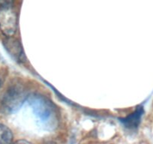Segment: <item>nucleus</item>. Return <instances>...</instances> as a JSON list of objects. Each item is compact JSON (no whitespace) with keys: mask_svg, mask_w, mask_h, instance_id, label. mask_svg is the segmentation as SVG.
Masks as SVG:
<instances>
[{"mask_svg":"<svg viewBox=\"0 0 153 144\" xmlns=\"http://www.w3.org/2000/svg\"><path fill=\"white\" fill-rule=\"evenodd\" d=\"M14 0H0V8H12Z\"/></svg>","mask_w":153,"mask_h":144,"instance_id":"7","label":"nucleus"},{"mask_svg":"<svg viewBox=\"0 0 153 144\" xmlns=\"http://www.w3.org/2000/svg\"><path fill=\"white\" fill-rule=\"evenodd\" d=\"M17 28V15L12 8H0V30L8 37L15 34Z\"/></svg>","mask_w":153,"mask_h":144,"instance_id":"2","label":"nucleus"},{"mask_svg":"<svg viewBox=\"0 0 153 144\" xmlns=\"http://www.w3.org/2000/svg\"><path fill=\"white\" fill-rule=\"evenodd\" d=\"M34 111L45 125L52 127L56 120V114L49 102L42 97H34L31 101Z\"/></svg>","mask_w":153,"mask_h":144,"instance_id":"1","label":"nucleus"},{"mask_svg":"<svg viewBox=\"0 0 153 144\" xmlns=\"http://www.w3.org/2000/svg\"><path fill=\"white\" fill-rule=\"evenodd\" d=\"M5 46H6L7 50L9 51V53L13 56L20 61H23L24 54H23L21 45L18 42L13 39H8L5 42Z\"/></svg>","mask_w":153,"mask_h":144,"instance_id":"4","label":"nucleus"},{"mask_svg":"<svg viewBox=\"0 0 153 144\" xmlns=\"http://www.w3.org/2000/svg\"><path fill=\"white\" fill-rule=\"evenodd\" d=\"M143 113V110L142 107H140L135 111V113H134L130 117H128V120H126V122L128 124V126L130 128L137 127L139 124L140 121Z\"/></svg>","mask_w":153,"mask_h":144,"instance_id":"6","label":"nucleus"},{"mask_svg":"<svg viewBox=\"0 0 153 144\" xmlns=\"http://www.w3.org/2000/svg\"><path fill=\"white\" fill-rule=\"evenodd\" d=\"M2 78H1V77H0V87H1V86H2Z\"/></svg>","mask_w":153,"mask_h":144,"instance_id":"8","label":"nucleus"},{"mask_svg":"<svg viewBox=\"0 0 153 144\" xmlns=\"http://www.w3.org/2000/svg\"><path fill=\"white\" fill-rule=\"evenodd\" d=\"M11 131L3 124H0V144L10 143L12 141Z\"/></svg>","mask_w":153,"mask_h":144,"instance_id":"5","label":"nucleus"},{"mask_svg":"<svg viewBox=\"0 0 153 144\" xmlns=\"http://www.w3.org/2000/svg\"><path fill=\"white\" fill-rule=\"evenodd\" d=\"M23 96L24 94L21 89L17 86L11 87L4 95L2 104L6 110L13 111L17 108L19 104L23 101Z\"/></svg>","mask_w":153,"mask_h":144,"instance_id":"3","label":"nucleus"}]
</instances>
